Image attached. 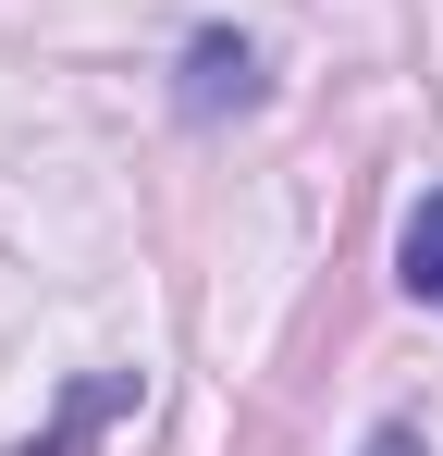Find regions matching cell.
Wrapping results in <instances>:
<instances>
[{
	"mask_svg": "<svg viewBox=\"0 0 443 456\" xmlns=\"http://www.w3.org/2000/svg\"><path fill=\"white\" fill-rule=\"evenodd\" d=\"M394 259H407V297H431V308H443V185L407 210V247H394Z\"/></svg>",
	"mask_w": 443,
	"mask_h": 456,
	"instance_id": "2",
	"label": "cell"
},
{
	"mask_svg": "<svg viewBox=\"0 0 443 456\" xmlns=\"http://www.w3.org/2000/svg\"><path fill=\"white\" fill-rule=\"evenodd\" d=\"M259 99V50L246 37H197L185 50V111H246Z\"/></svg>",
	"mask_w": 443,
	"mask_h": 456,
	"instance_id": "1",
	"label": "cell"
},
{
	"mask_svg": "<svg viewBox=\"0 0 443 456\" xmlns=\"http://www.w3.org/2000/svg\"><path fill=\"white\" fill-rule=\"evenodd\" d=\"M369 456H419V432H369Z\"/></svg>",
	"mask_w": 443,
	"mask_h": 456,
	"instance_id": "3",
	"label": "cell"
}]
</instances>
